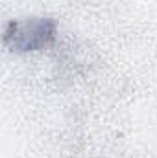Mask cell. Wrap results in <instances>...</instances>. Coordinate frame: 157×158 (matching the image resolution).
Returning <instances> with one entry per match:
<instances>
[{"mask_svg":"<svg viewBox=\"0 0 157 158\" xmlns=\"http://www.w3.org/2000/svg\"><path fill=\"white\" fill-rule=\"evenodd\" d=\"M56 22L52 19L32 17L9 20L4 28V46L11 52H35L48 48L56 40Z\"/></svg>","mask_w":157,"mask_h":158,"instance_id":"6da1fadb","label":"cell"}]
</instances>
